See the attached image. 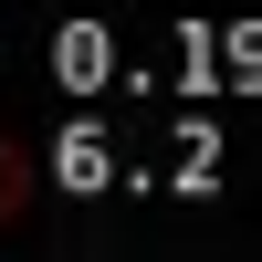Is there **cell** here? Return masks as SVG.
<instances>
[{
    "label": "cell",
    "mask_w": 262,
    "mask_h": 262,
    "mask_svg": "<svg viewBox=\"0 0 262 262\" xmlns=\"http://www.w3.org/2000/svg\"><path fill=\"white\" fill-rule=\"evenodd\" d=\"M53 168H63V179H74V189H95L105 168H116V147H105L95 126H74V137H63V158H53Z\"/></svg>",
    "instance_id": "obj_1"
}]
</instances>
